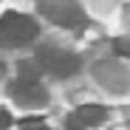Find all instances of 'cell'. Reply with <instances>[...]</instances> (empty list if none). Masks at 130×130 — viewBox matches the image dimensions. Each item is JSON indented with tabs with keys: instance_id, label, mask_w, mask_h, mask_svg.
Segmentation results:
<instances>
[{
	"instance_id": "obj_5",
	"label": "cell",
	"mask_w": 130,
	"mask_h": 130,
	"mask_svg": "<svg viewBox=\"0 0 130 130\" xmlns=\"http://www.w3.org/2000/svg\"><path fill=\"white\" fill-rule=\"evenodd\" d=\"M107 119V110L102 105H82L74 110V116L68 119V127L71 130H79V127H96Z\"/></svg>"
},
{
	"instance_id": "obj_3",
	"label": "cell",
	"mask_w": 130,
	"mask_h": 130,
	"mask_svg": "<svg viewBox=\"0 0 130 130\" xmlns=\"http://www.w3.org/2000/svg\"><path fill=\"white\" fill-rule=\"evenodd\" d=\"M37 65H40V71H48L51 76L65 79V76H74L79 71V57L68 54V51H59V48H40Z\"/></svg>"
},
{
	"instance_id": "obj_7",
	"label": "cell",
	"mask_w": 130,
	"mask_h": 130,
	"mask_svg": "<svg viewBox=\"0 0 130 130\" xmlns=\"http://www.w3.org/2000/svg\"><path fill=\"white\" fill-rule=\"evenodd\" d=\"M113 51L124 59H130V37H116L113 40Z\"/></svg>"
},
{
	"instance_id": "obj_4",
	"label": "cell",
	"mask_w": 130,
	"mask_h": 130,
	"mask_svg": "<svg viewBox=\"0 0 130 130\" xmlns=\"http://www.w3.org/2000/svg\"><path fill=\"white\" fill-rule=\"evenodd\" d=\"M9 93L14 96V102L26 105V107H42V105H48V91L40 85V79H17V82H11Z\"/></svg>"
},
{
	"instance_id": "obj_9",
	"label": "cell",
	"mask_w": 130,
	"mask_h": 130,
	"mask_svg": "<svg viewBox=\"0 0 130 130\" xmlns=\"http://www.w3.org/2000/svg\"><path fill=\"white\" fill-rule=\"evenodd\" d=\"M9 124H11V116H9V113L3 110V107H0V130H6Z\"/></svg>"
},
{
	"instance_id": "obj_6",
	"label": "cell",
	"mask_w": 130,
	"mask_h": 130,
	"mask_svg": "<svg viewBox=\"0 0 130 130\" xmlns=\"http://www.w3.org/2000/svg\"><path fill=\"white\" fill-rule=\"evenodd\" d=\"M20 79H40V65L37 62H20Z\"/></svg>"
},
{
	"instance_id": "obj_2",
	"label": "cell",
	"mask_w": 130,
	"mask_h": 130,
	"mask_svg": "<svg viewBox=\"0 0 130 130\" xmlns=\"http://www.w3.org/2000/svg\"><path fill=\"white\" fill-rule=\"evenodd\" d=\"M42 17H48L51 23L62 28H82L85 26V11L76 0H40Z\"/></svg>"
},
{
	"instance_id": "obj_1",
	"label": "cell",
	"mask_w": 130,
	"mask_h": 130,
	"mask_svg": "<svg viewBox=\"0 0 130 130\" xmlns=\"http://www.w3.org/2000/svg\"><path fill=\"white\" fill-rule=\"evenodd\" d=\"M37 34H40L37 20H31L26 14L6 11L0 17V42H6V45H26V42H31Z\"/></svg>"
},
{
	"instance_id": "obj_10",
	"label": "cell",
	"mask_w": 130,
	"mask_h": 130,
	"mask_svg": "<svg viewBox=\"0 0 130 130\" xmlns=\"http://www.w3.org/2000/svg\"><path fill=\"white\" fill-rule=\"evenodd\" d=\"M0 74H3V65H0Z\"/></svg>"
},
{
	"instance_id": "obj_8",
	"label": "cell",
	"mask_w": 130,
	"mask_h": 130,
	"mask_svg": "<svg viewBox=\"0 0 130 130\" xmlns=\"http://www.w3.org/2000/svg\"><path fill=\"white\" fill-rule=\"evenodd\" d=\"M23 130H51V127L37 116H28V119H23Z\"/></svg>"
}]
</instances>
